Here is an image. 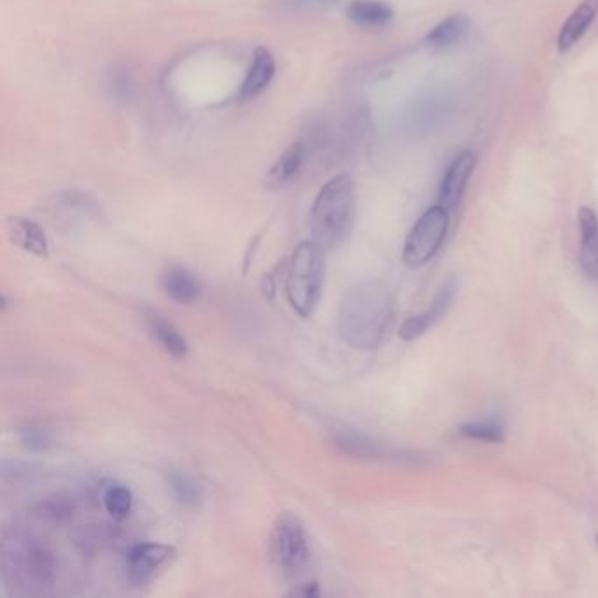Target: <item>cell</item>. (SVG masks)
I'll list each match as a JSON object with an SVG mask.
<instances>
[{
    "instance_id": "obj_25",
    "label": "cell",
    "mask_w": 598,
    "mask_h": 598,
    "mask_svg": "<svg viewBox=\"0 0 598 598\" xmlns=\"http://www.w3.org/2000/svg\"><path fill=\"white\" fill-rule=\"evenodd\" d=\"M339 0H283V6L290 11H318L334 6Z\"/></svg>"
},
{
    "instance_id": "obj_2",
    "label": "cell",
    "mask_w": 598,
    "mask_h": 598,
    "mask_svg": "<svg viewBox=\"0 0 598 598\" xmlns=\"http://www.w3.org/2000/svg\"><path fill=\"white\" fill-rule=\"evenodd\" d=\"M355 207V179L349 174H339L323 185L311 209L313 239L323 250H332L348 237Z\"/></svg>"
},
{
    "instance_id": "obj_1",
    "label": "cell",
    "mask_w": 598,
    "mask_h": 598,
    "mask_svg": "<svg viewBox=\"0 0 598 598\" xmlns=\"http://www.w3.org/2000/svg\"><path fill=\"white\" fill-rule=\"evenodd\" d=\"M393 320L392 293L378 279L349 288L342 299L337 328L342 341L356 349L378 348Z\"/></svg>"
},
{
    "instance_id": "obj_10",
    "label": "cell",
    "mask_w": 598,
    "mask_h": 598,
    "mask_svg": "<svg viewBox=\"0 0 598 598\" xmlns=\"http://www.w3.org/2000/svg\"><path fill=\"white\" fill-rule=\"evenodd\" d=\"M579 262L586 278L598 285V214L591 207H579Z\"/></svg>"
},
{
    "instance_id": "obj_12",
    "label": "cell",
    "mask_w": 598,
    "mask_h": 598,
    "mask_svg": "<svg viewBox=\"0 0 598 598\" xmlns=\"http://www.w3.org/2000/svg\"><path fill=\"white\" fill-rule=\"evenodd\" d=\"M6 230H8L11 243L18 246L20 250L27 251L30 255L43 258V260L50 257L48 237L36 221L22 218V216H11L6 221Z\"/></svg>"
},
{
    "instance_id": "obj_7",
    "label": "cell",
    "mask_w": 598,
    "mask_h": 598,
    "mask_svg": "<svg viewBox=\"0 0 598 598\" xmlns=\"http://www.w3.org/2000/svg\"><path fill=\"white\" fill-rule=\"evenodd\" d=\"M174 558V548L158 542H139L127 553V576L136 586L150 583L153 576Z\"/></svg>"
},
{
    "instance_id": "obj_24",
    "label": "cell",
    "mask_w": 598,
    "mask_h": 598,
    "mask_svg": "<svg viewBox=\"0 0 598 598\" xmlns=\"http://www.w3.org/2000/svg\"><path fill=\"white\" fill-rule=\"evenodd\" d=\"M20 442L30 451H46L51 446V434L41 425H27L18 432Z\"/></svg>"
},
{
    "instance_id": "obj_26",
    "label": "cell",
    "mask_w": 598,
    "mask_h": 598,
    "mask_svg": "<svg viewBox=\"0 0 598 598\" xmlns=\"http://www.w3.org/2000/svg\"><path fill=\"white\" fill-rule=\"evenodd\" d=\"M320 588H318V584L316 583H306V584H299L297 588H293L290 593H288V597H302V598H309V597H320Z\"/></svg>"
},
{
    "instance_id": "obj_13",
    "label": "cell",
    "mask_w": 598,
    "mask_h": 598,
    "mask_svg": "<svg viewBox=\"0 0 598 598\" xmlns=\"http://www.w3.org/2000/svg\"><path fill=\"white\" fill-rule=\"evenodd\" d=\"M274 76H276V58L271 51L260 46L253 53L250 69L244 78L243 85L237 92V99L244 100V102L255 99L269 88Z\"/></svg>"
},
{
    "instance_id": "obj_4",
    "label": "cell",
    "mask_w": 598,
    "mask_h": 598,
    "mask_svg": "<svg viewBox=\"0 0 598 598\" xmlns=\"http://www.w3.org/2000/svg\"><path fill=\"white\" fill-rule=\"evenodd\" d=\"M4 567L18 586L25 590L41 591L57 579L58 560L50 548L37 541H23L13 553L4 555Z\"/></svg>"
},
{
    "instance_id": "obj_19",
    "label": "cell",
    "mask_w": 598,
    "mask_h": 598,
    "mask_svg": "<svg viewBox=\"0 0 598 598\" xmlns=\"http://www.w3.org/2000/svg\"><path fill=\"white\" fill-rule=\"evenodd\" d=\"M470 23L467 16L453 15L446 18L444 22L435 25L434 29L428 32L427 44L437 50H446L455 44L460 43L463 37L469 32Z\"/></svg>"
},
{
    "instance_id": "obj_20",
    "label": "cell",
    "mask_w": 598,
    "mask_h": 598,
    "mask_svg": "<svg viewBox=\"0 0 598 598\" xmlns=\"http://www.w3.org/2000/svg\"><path fill=\"white\" fill-rule=\"evenodd\" d=\"M458 434L472 441L500 444L506 439V425L500 418H486V420L467 421L458 428Z\"/></svg>"
},
{
    "instance_id": "obj_14",
    "label": "cell",
    "mask_w": 598,
    "mask_h": 598,
    "mask_svg": "<svg viewBox=\"0 0 598 598\" xmlns=\"http://www.w3.org/2000/svg\"><path fill=\"white\" fill-rule=\"evenodd\" d=\"M307 151L309 148L306 141H295L292 146H288L285 153L276 160V164L272 165L271 171L267 172L265 176L267 188L281 190L292 185L306 165Z\"/></svg>"
},
{
    "instance_id": "obj_18",
    "label": "cell",
    "mask_w": 598,
    "mask_h": 598,
    "mask_svg": "<svg viewBox=\"0 0 598 598\" xmlns=\"http://www.w3.org/2000/svg\"><path fill=\"white\" fill-rule=\"evenodd\" d=\"M348 16L365 29H381L393 20V9L383 0H353L348 6Z\"/></svg>"
},
{
    "instance_id": "obj_6",
    "label": "cell",
    "mask_w": 598,
    "mask_h": 598,
    "mask_svg": "<svg viewBox=\"0 0 598 598\" xmlns=\"http://www.w3.org/2000/svg\"><path fill=\"white\" fill-rule=\"evenodd\" d=\"M449 211L441 204L430 207L421 214L407 235L402 258L407 267L420 269L427 265L441 250L449 230Z\"/></svg>"
},
{
    "instance_id": "obj_3",
    "label": "cell",
    "mask_w": 598,
    "mask_h": 598,
    "mask_svg": "<svg viewBox=\"0 0 598 598\" xmlns=\"http://www.w3.org/2000/svg\"><path fill=\"white\" fill-rule=\"evenodd\" d=\"M325 281L323 248L314 239L300 243L293 251L286 272V297L293 311L311 318L320 304Z\"/></svg>"
},
{
    "instance_id": "obj_22",
    "label": "cell",
    "mask_w": 598,
    "mask_h": 598,
    "mask_svg": "<svg viewBox=\"0 0 598 598\" xmlns=\"http://www.w3.org/2000/svg\"><path fill=\"white\" fill-rule=\"evenodd\" d=\"M102 504L107 514L114 520H125L134 507V495L127 486L111 485L107 486L102 495Z\"/></svg>"
},
{
    "instance_id": "obj_23",
    "label": "cell",
    "mask_w": 598,
    "mask_h": 598,
    "mask_svg": "<svg viewBox=\"0 0 598 598\" xmlns=\"http://www.w3.org/2000/svg\"><path fill=\"white\" fill-rule=\"evenodd\" d=\"M72 513H74V506L72 502L67 499L43 500L39 506L36 507V514L41 520L51 521V523H60V521L69 520Z\"/></svg>"
},
{
    "instance_id": "obj_9",
    "label": "cell",
    "mask_w": 598,
    "mask_h": 598,
    "mask_svg": "<svg viewBox=\"0 0 598 598\" xmlns=\"http://www.w3.org/2000/svg\"><path fill=\"white\" fill-rule=\"evenodd\" d=\"M477 157L472 150H463L456 155L455 160L449 164L446 174L442 178L439 190V204L453 213L462 202L463 193L467 190L472 172L476 169Z\"/></svg>"
},
{
    "instance_id": "obj_11",
    "label": "cell",
    "mask_w": 598,
    "mask_h": 598,
    "mask_svg": "<svg viewBox=\"0 0 598 598\" xmlns=\"http://www.w3.org/2000/svg\"><path fill=\"white\" fill-rule=\"evenodd\" d=\"M335 448L341 453L358 460H386V458H399L402 453L390 449L383 442L372 439L371 435L356 432V430H342L334 437Z\"/></svg>"
},
{
    "instance_id": "obj_8",
    "label": "cell",
    "mask_w": 598,
    "mask_h": 598,
    "mask_svg": "<svg viewBox=\"0 0 598 598\" xmlns=\"http://www.w3.org/2000/svg\"><path fill=\"white\" fill-rule=\"evenodd\" d=\"M456 293H458V279L451 276V278L444 281V285L435 295L427 311L416 314L413 318L404 321V325L400 327V339L402 341H416V339H420L421 335L427 334L430 328L435 327L448 314L453 302H455Z\"/></svg>"
},
{
    "instance_id": "obj_21",
    "label": "cell",
    "mask_w": 598,
    "mask_h": 598,
    "mask_svg": "<svg viewBox=\"0 0 598 598\" xmlns=\"http://www.w3.org/2000/svg\"><path fill=\"white\" fill-rule=\"evenodd\" d=\"M167 485H169L172 497L183 507H197L202 502L204 490L193 477L185 476V474H171L167 479Z\"/></svg>"
},
{
    "instance_id": "obj_5",
    "label": "cell",
    "mask_w": 598,
    "mask_h": 598,
    "mask_svg": "<svg viewBox=\"0 0 598 598\" xmlns=\"http://www.w3.org/2000/svg\"><path fill=\"white\" fill-rule=\"evenodd\" d=\"M269 551L274 565L286 577H297L311 556L306 530L297 516L281 514L272 528Z\"/></svg>"
},
{
    "instance_id": "obj_16",
    "label": "cell",
    "mask_w": 598,
    "mask_h": 598,
    "mask_svg": "<svg viewBox=\"0 0 598 598\" xmlns=\"http://www.w3.org/2000/svg\"><path fill=\"white\" fill-rule=\"evenodd\" d=\"M146 327L151 337L160 344L165 353L183 360L188 355V342L185 335L179 332L178 328L172 325L171 321L165 320L160 314H146Z\"/></svg>"
},
{
    "instance_id": "obj_27",
    "label": "cell",
    "mask_w": 598,
    "mask_h": 598,
    "mask_svg": "<svg viewBox=\"0 0 598 598\" xmlns=\"http://www.w3.org/2000/svg\"><path fill=\"white\" fill-rule=\"evenodd\" d=\"M597 542H598V535H597Z\"/></svg>"
},
{
    "instance_id": "obj_17",
    "label": "cell",
    "mask_w": 598,
    "mask_h": 598,
    "mask_svg": "<svg viewBox=\"0 0 598 598\" xmlns=\"http://www.w3.org/2000/svg\"><path fill=\"white\" fill-rule=\"evenodd\" d=\"M165 295L178 304H192L202 293L199 279L185 267H171L162 276Z\"/></svg>"
},
{
    "instance_id": "obj_15",
    "label": "cell",
    "mask_w": 598,
    "mask_h": 598,
    "mask_svg": "<svg viewBox=\"0 0 598 598\" xmlns=\"http://www.w3.org/2000/svg\"><path fill=\"white\" fill-rule=\"evenodd\" d=\"M598 15V0H581L577 8L570 13L569 18L563 22L558 34V50L560 53L569 51L576 46L577 41L590 29L591 23Z\"/></svg>"
}]
</instances>
